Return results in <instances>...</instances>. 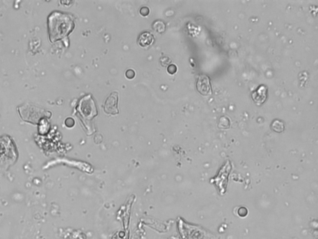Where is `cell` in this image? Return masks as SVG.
Listing matches in <instances>:
<instances>
[{"label":"cell","instance_id":"6da1fadb","mask_svg":"<svg viewBox=\"0 0 318 239\" xmlns=\"http://www.w3.org/2000/svg\"><path fill=\"white\" fill-rule=\"evenodd\" d=\"M198 90L203 95H207L211 94V87L209 77L206 75L199 76L197 84Z\"/></svg>","mask_w":318,"mask_h":239},{"label":"cell","instance_id":"7a4b0ae2","mask_svg":"<svg viewBox=\"0 0 318 239\" xmlns=\"http://www.w3.org/2000/svg\"><path fill=\"white\" fill-rule=\"evenodd\" d=\"M104 110L106 113L116 114L118 113V94H111L105 102Z\"/></svg>","mask_w":318,"mask_h":239},{"label":"cell","instance_id":"3957f363","mask_svg":"<svg viewBox=\"0 0 318 239\" xmlns=\"http://www.w3.org/2000/svg\"><path fill=\"white\" fill-rule=\"evenodd\" d=\"M154 41V36L149 32H144L142 33L138 39L139 44L142 47H147L151 45Z\"/></svg>","mask_w":318,"mask_h":239},{"label":"cell","instance_id":"277c9868","mask_svg":"<svg viewBox=\"0 0 318 239\" xmlns=\"http://www.w3.org/2000/svg\"><path fill=\"white\" fill-rule=\"evenodd\" d=\"M257 93L259 94V97L257 98L255 101L257 103L261 104L265 101L266 98V94H267V89L264 86H261L259 89L256 91Z\"/></svg>","mask_w":318,"mask_h":239},{"label":"cell","instance_id":"5b68a950","mask_svg":"<svg viewBox=\"0 0 318 239\" xmlns=\"http://www.w3.org/2000/svg\"><path fill=\"white\" fill-rule=\"evenodd\" d=\"M272 127L277 132H282L284 130V124L280 120H275L272 123Z\"/></svg>","mask_w":318,"mask_h":239},{"label":"cell","instance_id":"8992f818","mask_svg":"<svg viewBox=\"0 0 318 239\" xmlns=\"http://www.w3.org/2000/svg\"><path fill=\"white\" fill-rule=\"evenodd\" d=\"M165 24L163 22L161 21H156L154 24V29L158 32H163L164 31H165Z\"/></svg>","mask_w":318,"mask_h":239},{"label":"cell","instance_id":"52a82bcc","mask_svg":"<svg viewBox=\"0 0 318 239\" xmlns=\"http://www.w3.org/2000/svg\"><path fill=\"white\" fill-rule=\"evenodd\" d=\"M177 70V67L174 64H171L167 68V71L170 74H174L175 73Z\"/></svg>","mask_w":318,"mask_h":239},{"label":"cell","instance_id":"ba28073f","mask_svg":"<svg viewBox=\"0 0 318 239\" xmlns=\"http://www.w3.org/2000/svg\"><path fill=\"white\" fill-rule=\"evenodd\" d=\"M126 76L129 79H132L135 77V72L132 69H129L126 72Z\"/></svg>","mask_w":318,"mask_h":239},{"label":"cell","instance_id":"9c48e42d","mask_svg":"<svg viewBox=\"0 0 318 239\" xmlns=\"http://www.w3.org/2000/svg\"><path fill=\"white\" fill-rule=\"evenodd\" d=\"M140 13L144 16H147L149 13V9L147 7H145V6L142 7L140 10Z\"/></svg>","mask_w":318,"mask_h":239}]
</instances>
